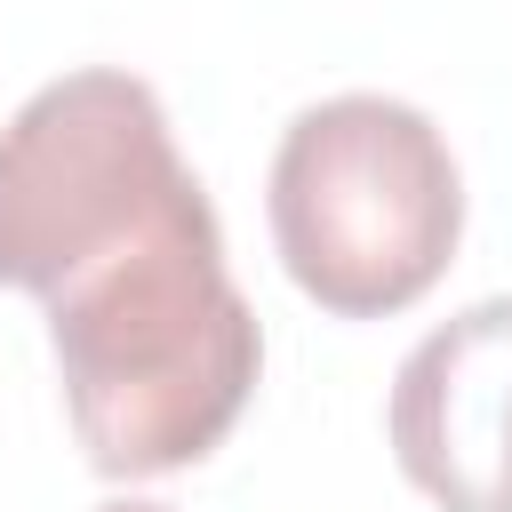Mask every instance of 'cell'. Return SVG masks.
Wrapping results in <instances>:
<instances>
[{"label":"cell","mask_w":512,"mask_h":512,"mask_svg":"<svg viewBox=\"0 0 512 512\" xmlns=\"http://www.w3.org/2000/svg\"><path fill=\"white\" fill-rule=\"evenodd\" d=\"M384 432L440 512H512V296L464 304L400 360Z\"/></svg>","instance_id":"cell-4"},{"label":"cell","mask_w":512,"mask_h":512,"mask_svg":"<svg viewBox=\"0 0 512 512\" xmlns=\"http://www.w3.org/2000/svg\"><path fill=\"white\" fill-rule=\"evenodd\" d=\"M184 152L152 80L88 64L48 80L0 128V288L48 296V280L152 200L184 184Z\"/></svg>","instance_id":"cell-3"},{"label":"cell","mask_w":512,"mask_h":512,"mask_svg":"<svg viewBox=\"0 0 512 512\" xmlns=\"http://www.w3.org/2000/svg\"><path fill=\"white\" fill-rule=\"evenodd\" d=\"M96 512H168V504H136V496H128V504H96Z\"/></svg>","instance_id":"cell-5"},{"label":"cell","mask_w":512,"mask_h":512,"mask_svg":"<svg viewBox=\"0 0 512 512\" xmlns=\"http://www.w3.org/2000/svg\"><path fill=\"white\" fill-rule=\"evenodd\" d=\"M40 304L72 440L104 480L184 472L240 424L264 328L224 264V224L200 176L88 240Z\"/></svg>","instance_id":"cell-1"},{"label":"cell","mask_w":512,"mask_h":512,"mask_svg":"<svg viewBox=\"0 0 512 512\" xmlns=\"http://www.w3.org/2000/svg\"><path fill=\"white\" fill-rule=\"evenodd\" d=\"M264 216L288 280L328 320H392L456 264L464 176L416 104L352 88L280 128Z\"/></svg>","instance_id":"cell-2"}]
</instances>
